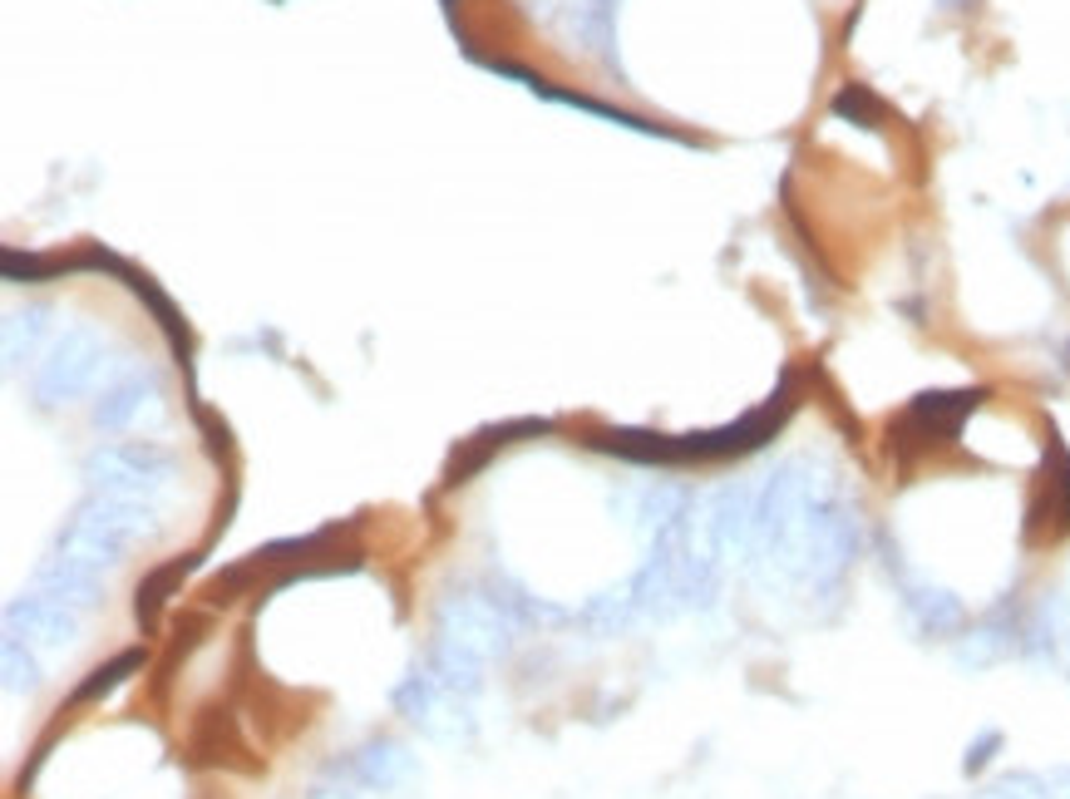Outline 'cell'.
Returning a JSON list of instances; mask_svg holds the SVG:
<instances>
[{
    "mask_svg": "<svg viewBox=\"0 0 1070 799\" xmlns=\"http://www.w3.org/2000/svg\"><path fill=\"white\" fill-rule=\"evenodd\" d=\"M134 667H139V651H129V657H119V661H114L109 671H94V681H89V686L80 691V701H89V696H99V691H109L114 681H119L124 671H134Z\"/></svg>",
    "mask_w": 1070,
    "mask_h": 799,
    "instance_id": "obj_1",
    "label": "cell"
}]
</instances>
